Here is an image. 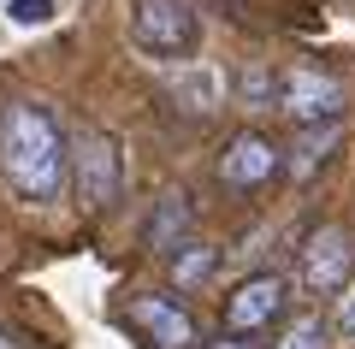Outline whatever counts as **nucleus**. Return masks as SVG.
<instances>
[{"instance_id": "1", "label": "nucleus", "mask_w": 355, "mask_h": 349, "mask_svg": "<svg viewBox=\"0 0 355 349\" xmlns=\"http://www.w3.org/2000/svg\"><path fill=\"white\" fill-rule=\"evenodd\" d=\"M0 178L24 207H53L71 184V137L60 130L48 101L0 107Z\"/></svg>"}, {"instance_id": "2", "label": "nucleus", "mask_w": 355, "mask_h": 349, "mask_svg": "<svg viewBox=\"0 0 355 349\" xmlns=\"http://www.w3.org/2000/svg\"><path fill=\"white\" fill-rule=\"evenodd\" d=\"M71 189L89 213H107L125 189V154H119V137L101 125H77L71 130Z\"/></svg>"}, {"instance_id": "3", "label": "nucleus", "mask_w": 355, "mask_h": 349, "mask_svg": "<svg viewBox=\"0 0 355 349\" xmlns=\"http://www.w3.org/2000/svg\"><path fill=\"white\" fill-rule=\"evenodd\" d=\"M130 42L148 60H190L202 42V18L190 0H130Z\"/></svg>"}, {"instance_id": "4", "label": "nucleus", "mask_w": 355, "mask_h": 349, "mask_svg": "<svg viewBox=\"0 0 355 349\" xmlns=\"http://www.w3.org/2000/svg\"><path fill=\"white\" fill-rule=\"evenodd\" d=\"M343 107H349L343 77L320 71V65H284L279 71V112L296 130L302 125H331V119H343Z\"/></svg>"}, {"instance_id": "5", "label": "nucleus", "mask_w": 355, "mask_h": 349, "mask_svg": "<svg viewBox=\"0 0 355 349\" xmlns=\"http://www.w3.org/2000/svg\"><path fill=\"white\" fill-rule=\"evenodd\" d=\"M296 278H302L308 296H338L355 278V243L343 225H314L302 237V255H296Z\"/></svg>"}, {"instance_id": "6", "label": "nucleus", "mask_w": 355, "mask_h": 349, "mask_svg": "<svg viewBox=\"0 0 355 349\" xmlns=\"http://www.w3.org/2000/svg\"><path fill=\"white\" fill-rule=\"evenodd\" d=\"M219 184L231 189V196H254V189H266L272 178L284 172V148L266 130H237V137L225 142V154H219Z\"/></svg>"}, {"instance_id": "7", "label": "nucleus", "mask_w": 355, "mask_h": 349, "mask_svg": "<svg viewBox=\"0 0 355 349\" xmlns=\"http://www.w3.org/2000/svg\"><path fill=\"white\" fill-rule=\"evenodd\" d=\"M125 320L142 332L148 349H196V314L166 290H142L125 302Z\"/></svg>"}, {"instance_id": "8", "label": "nucleus", "mask_w": 355, "mask_h": 349, "mask_svg": "<svg viewBox=\"0 0 355 349\" xmlns=\"http://www.w3.org/2000/svg\"><path fill=\"white\" fill-rule=\"evenodd\" d=\"M291 284L279 273H249L225 290V332H266L272 320H284Z\"/></svg>"}, {"instance_id": "9", "label": "nucleus", "mask_w": 355, "mask_h": 349, "mask_svg": "<svg viewBox=\"0 0 355 349\" xmlns=\"http://www.w3.org/2000/svg\"><path fill=\"white\" fill-rule=\"evenodd\" d=\"M190 231H196V207H190V196H184V189H166V196L154 201L148 225H142V243H148L154 255H178L184 243H190Z\"/></svg>"}, {"instance_id": "10", "label": "nucleus", "mask_w": 355, "mask_h": 349, "mask_svg": "<svg viewBox=\"0 0 355 349\" xmlns=\"http://www.w3.org/2000/svg\"><path fill=\"white\" fill-rule=\"evenodd\" d=\"M343 142V119H331V125H302V137H296V154L284 160V172L296 178V184H308V178L320 172V166L331 160V148Z\"/></svg>"}, {"instance_id": "11", "label": "nucleus", "mask_w": 355, "mask_h": 349, "mask_svg": "<svg viewBox=\"0 0 355 349\" xmlns=\"http://www.w3.org/2000/svg\"><path fill=\"white\" fill-rule=\"evenodd\" d=\"M272 349H331V325L320 314H296L284 320V332L272 337Z\"/></svg>"}, {"instance_id": "12", "label": "nucleus", "mask_w": 355, "mask_h": 349, "mask_svg": "<svg viewBox=\"0 0 355 349\" xmlns=\"http://www.w3.org/2000/svg\"><path fill=\"white\" fill-rule=\"evenodd\" d=\"M207 273H214V249H207V243H196V237H190V243H184V249L172 255V284H178V290L202 284Z\"/></svg>"}, {"instance_id": "13", "label": "nucleus", "mask_w": 355, "mask_h": 349, "mask_svg": "<svg viewBox=\"0 0 355 349\" xmlns=\"http://www.w3.org/2000/svg\"><path fill=\"white\" fill-rule=\"evenodd\" d=\"M237 95H243V107H279V71L272 65H243Z\"/></svg>"}, {"instance_id": "14", "label": "nucleus", "mask_w": 355, "mask_h": 349, "mask_svg": "<svg viewBox=\"0 0 355 349\" xmlns=\"http://www.w3.org/2000/svg\"><path fill=\"white\" fill-rule=\"evenodd\" d=\"M178 95L190 101V112H214L219 107V71H196L178 83Z\"/></svg>"}, {"instance_id": "15", "label": "nucleus", "mask_w": 355, "mask_h": 349, "mask_svg": "<svg viewBox=\"0 0 355 349\" xmlns=\"http://www.w3.org/2000/svg\"><path fill=\"white\" fill-rule=\"evenodd\" d=\"M6 18H12V24H48L53 0H6Z\"/></svg>"}, {"instance_id": "16", "label": "nucleus", "mask_w": 355, "mask_h": 349, "mask_svg": "<svg viewBox=\"0 0 355 349\" xmlns=\"http://www.w3.org/2000/svg\"><path fill=\"white\" fill-rule=\"evenodd\" d=\"M331 325H338L343 337H355V278H349V290L338 296V320H331Z\"/></svg>"}, {"instance_id": "17", "label": "nucleus", "mask_w": 355, "mask_h": 349, "mask_svg": "<svg viewBox=\"0 0 355 349\" xmlns=\"http://www.w3.org/2000/svg\"><path fill=\"white\" fill-rule=\"evenodd\" d=\"M202 349H261V343H254V332H219L214 343H202Z\"/></svg>"}, {"instance_id": "18", "label": "nucleus", "mask_w": 355, "mask_h": 349, "mask_svg": "<svg viewBox=\"0 0 355 349\" xmlns=\"http://www.w3.org/2000/svg\"><path fill=\"white\" fill-rule=\"evenodd\" d=\"M0 349H30V337L18 332V325H6V320H0Z\"/></svg>"}]
</instances>
